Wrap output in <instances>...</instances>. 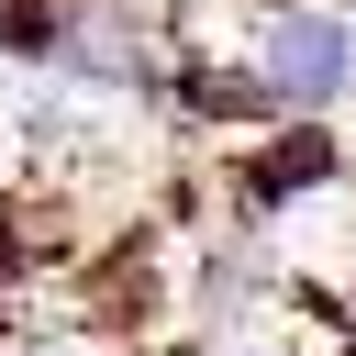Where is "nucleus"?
Listing matches in <instances>:
<instances>
[{
  "label": "nucleus",
  "instance_id": "obj_1",
  "mask_svg": "<svg viewBox=\"0 0 356 356\" xmlns=\"http://www.w3.org/2000/svg\"><path fill=\"white\" fill-rule=\"evenodd\" d=\"M256 78H267L278 122H323L356 89V22H345V0H278L267 44H256Z\"/></svg>",
  "mask_w": 356,
  "mask_h": 356
},
{
  "label": "nucleus",
  "instance_id": "obj_2",
  "mask_svg": "<svg viewBox=\"0 0 356 356\" xmlns=\"http://www.w3.org/2000/svg\"><path fill=\"white\" fill-rule=\"evenodd\" d=\"M323 178H334V134L323 122H278V145L245 167V211H278V200H300Z\"/></svg>",
  "mask_w": 356,
  "mask_h": 356
},
{
  "label": "nucleus",
  "instance_id": "obj_3",
  "mask_svg": "<svg viewBox=\"0 0 356 356\" xmlns=\"http://www.w3.org/2000/svg\"><path fill=\"white\" fill-rule=\"evenodd\" d=\"M178 89H189V111H200V122H278V100H267V78H256V67H189Z\"/></svg>",
  "mask_w": 356,
  "mask_h": 356
}]
</instances>
